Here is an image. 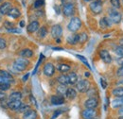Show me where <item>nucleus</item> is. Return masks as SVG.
I'll list each match as a JSON object with an SVG mask.
<instances>
[{
    "label": "nucleus",
    "mask_w": 123,
    "mask_h": 119,
    "mask_svg": "<svg viewBox=\"0 0 123 119\" xmlns=\"http://www.w3.org/2000/svg\"><path fill=\"white\" fill-rule=\"evenodd\" d=\"M29 64H30V61H29L28 59H26V58H18L13 62V68L18 72H22V71L26 70V68L28 67Z\"/></svg>",
    "instance_id": "f257e3e1"
},
{
    "label": "nucleus",
    "mask_w": 123,
    "mask_h": 119,
    "mask_svg": "<svg viewBox=\"0 0 123 119\" xmlns=\"http://www.w3.org/2000/svg\"><path fill=\"white\" fill-rule=\"evenodd\" d=\"M80 27H81V21H80V19L79 17H73L70 20V22H69V24L67 26V29H68L69 31H71V32H76V31H78V30L80 29Z\"/></svg>",
    "instance_id": "f03ea898"
},
{
    "label": "nucleus",
    "mask_w": 123,
    "mask_h": 119,
    "mask_svg": "<svg viewBox=\"0 0 123 119\" xmlns=\"http://www.w3.org/2000/svg\"><path fill=\"white\" fill-rule=\"evenodd\" d=\"M91 12L94 14H99L102 12V1L101 0H94L89 6Z\"/></svg>",
    "instance_id": "7ed1b4c3"
},
{
    "label": "nucleus",
    "mask_w": 123,
    "mask_h": 119,
    "mask_svg": "<svg viewBox=\"0 0 123 119\" xmlns=\"http://www.w3.org/2000/svg\"><path fill=\"white\" fill-rule=\"evenodd\" d=\"M76 88L80 93H86L90 90V82L86 79H80L76 83Z\"/></svg>",
    "instance_id": "20e7f679"
},
{
    "label": "nucleus",
    "mask_w": 123,
    "mask_h": 119,
    "mask_svg": "<svg viewBox=\"0 0 123 119\" xmlns=\"http://www.w3.org/2000/svg\"><path fill=\"white\" fill-rule=\"evenodd\" d=\"M97 111L96 109H86L82 111L81 113V116L83 119H93V118H96L97 116Z\"/></svg>",
    "instance_id": "39448f33"
},
{
    "label": "nucleus",
    "mask_w": 123,
    "mask_h": 119,
    "mask_svg": "<svg viewBox=\"0 0 123 119\" xmlns=\"http://www.w3.org/2000/svg\"><path fill=\"white\" fill-rule=\"evenodd\" d=\"M109 19L111 20L112 23L114 24H118L121 19H122V16H121V13L117 12V11H110L109 12Z\"/></svg>",
    "instance_id": "423d86ee"
},
{
    "label": "nucleus",
    "mask_w": 123,
    "mask_h": 119,
    "mask_svg": "<svg viewBox=\"0 0 123 119\" xmlns=\"http://www.w3.org/2000/svg\"><path fill=\"white\" fill-rule=\"evenodd\" d=\"M99 57H100V59L103 60V62H105V63H107V64L111 63V62L113 61V58H112V56L110 55L109 51L105 50V49H102V50L99 51Z\"/></svg>",
    "instance_id": "0eeeda50"
},
{
    "label": "nucleus",
    "mask_w": 123,
    "mask_h": 119,
    "mask_svg": "<svg viewBox=\"0 0 123 119\" xmlns=\"http://www.w3.org/2000/svg\"><path fill=\"white\" fill-rule=\"evenodd\" d=\"M74 12H75V8H74V5L72 3H67L63 6V9H62V12L65 16H71V15L74 14Z\"/></svg>",
    "instance_id": "6e6552de"
},
{
    "label": "nucleus",
    "mask_w": 123,
    "mask_h": 119,
    "mask_svg": "<svg viewBox=\"0 0 123 119\" xmlns=\"http://www.w3.org/2000/svg\"><path fill=\"white\" fill-rule=\"evenodd\" d=\"M62 29L60 25H54L51 29V35L53 38H55L56 40L59 39L62 36Z\"/></svg>",
    "instance_id": "1a4fd4ad"
},
{
    "label": "nucleus",
    "mask_w": 123,
    "mask_h": 119,
    "mask_svg": "<svg viewBox=\"0 0 123 119\" xmlns=\"http://www.w3.org/2000/svg\"><path fill=\"white\" fill-rule=\"evenodd\" d=\"M55 73V67L52 63L47 62L46 63V65L44 66V74L46 75V77H52Z\"/></svg>",
    "instance_id": "9d476101"
},
{
    "label": "nucleus",
    "mask_w": 123,
    "mask_h": 119,
    "mask_svg": "<svg viewBox=\"0 0 123 119\" xmlns=\"http://www.w3.org/2000/svg\"><path fill=\"white\" fill-rule=\"evenodd\" d=\"M98 105V100L96 97H90L84 102V106L86 109H96Z\"/></svg>",
    "instance_id": "9b49d317"
},
{
    "label": "nucleus",
    "mask_w": 123,
    "mask_h": 119,
    "mask_svg": "<svg viewBox=\"0 0 123 119\" xmlns=\"http://www.w3.org/2000/svg\"><path fill=\"white\" fill-rule=\"evenodd\" d=\"M12 4L10 2H5L0 6V13L1 14H9V12L12 10Z\"/></svg>",
    "instance_id": "f8f14e48"
},
{
    "label": "nucleus",
    "mask_w": 123,
    "mask_h": 119,
    "mask_svg": "<svg viewBox=\"0 0 123 119\" xmlns=\"http://www.w3.org/2000/svg\"><path fill=\"white\" fill-rule=\"evenodd\" d=\"M50 101H51V104L53 105H62L64 103V97L62 95H52L51 98H50Z\"/></svg>",
    "instance_id": "ddd939ff"
},
{
    "label": "nucleus",
    "mask_w": 123,
    "mask_h": 119,
    "mask_svg": "<svg viewBox=\"0 0 123 119\" xmlns=\"http://www.w3.org/2000/svg\"><path fill=\"white\" fill-rule=\"evenodd\" d=\"M111 105L114 109H120L123 107V97H116L111 101Z\"/></svg>",
    "instance_id": "4468645a"
},
{
    "label": "nucleus",
    "mask_w": 123,
    "mask_h": 119,
    "mask_svg": "<svg viewBox=\"0 0 123 119\" xmlns=\"http://www.w3.org/2000/svg\"><path fill=\"white\" fill-rule=\"evenodd\" d=\"M39 29H40L39 23H38L37 21H32L31 24L28 26L27 30H28V32H30V33H34V32H36L37 30H39Z\"/></svg>",
    "instance_id": "2eb2a0df"
},
{
    "label": "nucleus",
    "mask_w": 123,
    "mask_h": 119,
    "mask_svg": "<svg viewBox=\"0 0 123 119\" xmlns=\"http://www.w3.org/2000/svg\"><path fill=\"white\" fill-rule=\"evenodd\" d=\"M111 25H112V22L108 17H103L99 21V26H100V28L102 30H106L108 28H110Z\"/></svg>",
    "instance_id": "dca6fc26"
},
{
    "label": "nucleus",
    "mask_w": 123,
    "mask_h": 119,
    "mask_svg": "<svg viewBox=\"0 0 123 119\" xmlns=\"http://www.w3.org/2000/svg\"><path fill=\"white\" fill-rule=\"evenodd\" d=\"M37 112L35 110H30L24 113L23 119H37Z\"/></svg>",
    "instance_id": "f3484780"
},
{
    "label": "nucleus",
    "mask_w": 123,
    "mask_h": 119,
    "mask_svg": "<svg viewBox=\"0 0 123 119\" xmlns=\"http://www.w3.org/2000/svg\"><path fill=\"white\" fill-rule=\"evenodd\" d=\"M21 106H22V102H21L20 100L10 101V102L8 103V107H9L11 110H13V111H18Z\"/></svg>",
    "instance_id": "a211bd4d"
},
{
    "label": "nucleus",
    "mask_w": 123,
    "mask_h": 119,
    "mask_svg": "<svg viewBox=\"0 0 123 119\" xmlns=\"http://www.w3.org/2000/svg\"><path fill=\"white\" fill-rule=\"evenodd\" d=\"M67 43L69 45H77L79 43V34H73L67 37Z\"/></svg>",
    "instance_id": "6ab92c4d"
},
{
    "label": "nucleus",
    "mask_w": 123,
    "mask_h": 119,
    "mask_svg": "<svg viewBox=\"0 0 123 119\" xmlns=\"http://www.w3.org/2000/svg\"><path fill=\"white\" fill-rule=\"evenodd\" d=\"M65 95H66L70 100H73V99H75L76 96H77V92H76V90L73 89V88H68Z\"/></svg>",
    "instance_id": "aec40b11"
},
{
    "label": "nucleus",
    "mask_w": 123,
    "mask_h": 119,
    "mask_svg": "<svg viewBox=\"0 0 123 119\" xmlns=\"http://www.w3.org/2000/svg\"><path fill=\"white\" fill-rule=\"evenodd\" d=\"M68 77V80H69V84H76L78 82V76L75 72H71L67 75Z\"/></svg>",
    "instance_id": "412c9836"
},
{
    "label": "nucleus",
    "mask_w": 123,
    "mask_h": 119,
    "mask_svg": "<svg viewBox=\"0 0 123 119\" xmlns=\"http://www.w3.org/2000/svg\"><path fill=\"white\" fill-rule=\"evenodd\" d=\"M58 82L62 84V85H66V84H69V80H68V77L67 75H61L58 77L57 78Z\"/></svg>",
    "instance_id": "4be33fe9"
},
{
    "label": "nucleus",
    "mask_w": 123,
    "mask_h": 119,
    "mask_svg": "<svg viewBox=\"0 0 123 119\" xmlns=\"http://www.w3.org/2000/svg\"><path fill=\"white\" fill-rule=\"evenodd\" d=\"M112 95L117 97H123V87H117L112 91Z\"/></svg>",
    "instance_id": "5701e85b"
},
{
    "label": "nucleus",
    "mask_w": 123,
    "mask_h": 119,
    "mask_svg": "<svg viewBox=\"0 0 123 119\" xmlns=\"http://www.w3.org/2000/svg\"><path fill=\"white\" fill-rule=\"evenodd\" d=\"M21 56L23 58H26V59H29V58H31L33 56V51L30 49V48H26L24 50H22L21 52Z\"/></svg>",
    "instance_id": "b1692460"
},
{
    "label": "nucleus",
    "mask_w": 123,
    "mask_h": 119,
    "mask_svg": "<svg viewBox=\"0 0 123 119\" xmlns=\"http://www.w3.org/2000/svg\"><path fill=\"white\" fill-rule=\"evenodd\" d=\"M21 98H22V94L20 92H13L10 95V101L20 100Z\"/></svg>",
    "instance_id": "393cba45"
},
{
    "label": "nucleus",
    "mask_w": 123,
    "mask_h": 119,
    "mask_svg": "<svg viewBox=\"0 0 123 119\" xmlns=\"http://www.w3.org/2000/svg\"><path fill=\"white\" fill-rule=\"evenodd\" d=\"M57 68H58V70L62 72V73H66V72H68L69 70H70V66L68 65V64H65V63H61V64H59L58 66H57Z\"/></svg>",
    "instance_id": "a878e982"
},
{
    "label": "nucleus",
    "mask_w": 123,
    "mask_h": 119,
    "mask_svg": "<svg viewBox=\"0 0 123 119\" xmlns=\"http://www.w3.org/2000/svg\"><path fill=\"white\" fill-rule=\"evenodd\" d=\"M20 15H21L20 11H19L18 9H16V8L12 9L11 12H9V16H11V17H12V18H18Z\"/></svg>",
    "instance_id": "bb28decb"
},
{
    "label": "nucleus",
    "mask_w": 123,
    "mask_h": 119,
    "mask_svg": "<svg viewBox=\"0 0 123 119\" xmlns=\"http://www.w3.org/2000/svg\"><path fill=\"white\" fill-rule=\"evenodd\" d=\"M67 89H68V88H66L65 85H62V84H60V85L57 87V93H58L60 95H66Z\"/></svg>",
    "instance_id": "cd10ccee"
},
{
    "label": "nucleus",
    "mask_w": 123,
    "mask_h": 119,
    "mask_svg": "<svg viewBox=\"0 0 123 119\" xmlns=\"http://www.w3.org/2000/svg\"><path fill=\"white\" fill-rule=\"evenodd\" d=\"M0 77H4V78H7V79H11V80L13 81V77H12V76L10 74L9 72H7V71L0 70Z\"/></svg>",
    "instance_id": "c85d7f7f"
},
{
    "label": "nucleus",
    "mask_w": 123,
    "mask_h": 119,
    "mask_svg": "<svg viewBox=\"0 0 123 119\" xmlns=\"http://www.w3.org/2000/svg\"><path fill=\"white\" fill-rule=\"evenodd\" d=\"M88 39V35L85 32H82L80 34H79V43L80 44H84Z\"/></svg>",
    "instance_id": "c756f323"
},
{
    "label": "nucleus",
    "mask_w": 123,
    "mask_h": 119,
    "mask_svg": "<svg viewBox=\"0 0 123 119\" xmlns=\"http://www.w3.org/2000/svg\"><path fill=\"white\" fill-rule=\"evenodd\" d=\"M46 33H47V30H46V27H42L38 30V36L40 38H45L46 36Z\"/></svg>",
    "instance_id": "7c9ffc66"
},
{
    "label": "nucleus",
    "mask_w": 123,
    "mask_h": 119,
    "mask_svg": "<svg viewBox=\"0 0 123 119\" xmlns=\"http://www.w3.org/2000/svg\"><path fill=\"white\" fill-rule=\"evenodd\" d=\"M31 110V106L30 105H27V104H22V106L20 107V109L18 110V112L19 113H27L28 111H30Z\"/></svg>",
    "instance_id": "2f4dec72"
},
{
    "label": "nucleus",
    "mask_w": 123,
    "mask_h": 119,
    "mask_svg": "<svg viewBox=\"0 0 123 119\" xmlns=\"http://www.w3.org/2000/svg\"><path fill=\"white\" fill-rule=\"evenodd\" d=\"M45 4V0H36L35 2H34V8L35 9H39V8H41L43 5Z\"/></svg>",
    "instance_id": "473e14b6"
},
{
    "label": "nucleus",
    "mask_w": 123,
    "mask_h": 119,
    "mask_svg": "<svg viewBox=\"0 0 123 119\" xmlns=\"http://www.w3.org/2000/svg\"><path fill=\"white\" fill-rule=\"evenodd\" d=\"M110 2L114 8H116V9L120 8V0H110Z\"/></svg>",
    "instance_id": "72a5a7b5"
},
{
    "label": "nucleus",
    "mask_w": 123,
    "mask_h": 119,
    "mask_svg": "<svg viewBox=\"0 0 123 119\" xmlns=\"http://www.w3.org/2000/svg\"><path fill=\"white\" fill-rule=\"evenodd\" d=\"M77 58L80 60H81V61H82V62H83L89 69H91V67H90V65H89V63H88V61H87V60L85 59L83 56H81V55H77Z\"/></svg>",
    "instance_id": "f704fd0d"
},
{
    "label": "nucleus",
    "mask_w": 123,
    "mask_h": 119,
    "mask_svg": "<svg viewBox=\"0 0 123 119\" xmlns=\"http://www.w3.org/2000/svg\"><path fill=\"white\" fill-rule=\"evenodd\" d=\"M11 83H0V90L1 91H7L10 89Z\"/></svg>",
    "instance_id": "c9c22d12"
},
{
    "label": "nucleus",
    "mask_w": 123,
    "mask_h": 119,
    "mask_svg": "<svg viewBox=\"0 0 123 119\" xmlns=\"http://www.w3.org/2000/svg\"><path fill=\"white\" fill-rule=\"evenodd\" d=\"M115 51H116V53L118 56H120V57L123 58V46H117L116 49H115Z\"/></svg>",
    "instance_id": "e433bc0d"
},
{
    "label": "nucleus",
    "mask_w": 123,
    "mask_h": 119,
    "mask_svg": "<svg viewBox=\"0 0 123 119\" xmlns=\"http://www.w3.org/2000/svg\"><path fill=\"white\" fill-rule=\"evenodd\" d=\"M7 46V42L5 39L0 38V49H4Z\"/></svg>",
    "instance_id": "4c0bfd02"
},
{
    "label": "nucleus",
    "mask_w": 123,
    "mask_h": 119,
    "mask_svg": "<svg viewBox=\"0 0 123 119\" xmlns=\"http://www.w3.org/2000/svg\"><path fill=\"white\" fill-rule=\"evenodd\" d=\"M43 59H44V56H43V55H41V56H40V60H39V61H38V63H37V65L35 66V69L33 70V75H34V74H35V73H36V72H37V69H38V66H39V64L41 63V61H42V60H43Z\"/></svg>",
    "instance_id": "58836bf2"
},
{
    "label": "nucleus",
    "mask_w": 123,
    "mask_h": 119,
    "mask_svg": "<svg viewBox=\"0 0 123 119\" xmlns=\"http://www.w3.org/2000/svg\"><path fill=\"white\" fill-rule=\"evenodd\" d=\"M61 113H62V111H60V110L55 111V112H54V113H53V115L51 116V119H55L56 117H58V116H59Z\"/></svg>",
    "instance_id": "ea45409f"
},
{
    "label": "nucleus",
    "mask_w": 123,
    "mask_h": 119,
    "mask_svg": "<svg viewBox=\"0 0 123 119\" xmlns=\"http://www.w3.org/2000/svg\"><path fill=\"white\" fill-rule=\"evenodd\" d=\"M12 80L11 79H7V78H4V77H0V83H11Z\"/></svg>",
    "instance_id": "a19ab883"
},
{
    "label": "nucleus",
    "mask_w": 123,
    "mask_h": 119,
    "mask_svg": "<svg viewBox=\"0 0 123 119\" xmlns=\"http://www.w3.org/2000/svg\"><path fill=\"white\" fill-rule=\"evenodd\" d=\"M100 84H101V87H102L103 89H106V87H107V83H106V81H105L103 78H100Z\"/></svg>",
    "instance_id": "79ce46f5"
},
{
    "label": "nucleus",
    "mask_w": 123,
    "mask_h": 119,
    "mask_svg": "<svg viewBox=\"0 0 123 119\" xmlns=\"http://www.w3.org/2000/svg\"><path fill=\"white\" fill-rule=\"evenodd\" d=\"M9 32H14V33H21V30H18V29H15V28H12L11 30H8Z\"/></svg>",
    "instance_id": "37998d69"
},
{
    "label": "nucleus",
    "mask_w": 123,
    "mask_h": 119,
    "mask_svg": "<svg viewBox=\"0 0 123 119\" xmlns=\"http://www.w3.org/2000/svg\"><path fill=\"white\" fill-rule=\"evenodd\" d=\"M12 26H13V24H12V23H10V22H6V23H5V27H6L7 30H11V29H12Z\"/></svg>",
    "instance_id": "c03bdc74"
},
{
    "label": "nucleus",
    "mask_w": 123,
    "mask_h": 119,
    "mask_svg": "<svg viewBox=\"0 0 123 119\" xmlns=\"http://www.w3.org/2000/svg\"><path fill=\"white\" fill-rule=\"evenodd\" d=\"M117 76H123V66L119 67V68L117 69Z\"/></svg>",
    "instance_id": "a18cd8bd"
},
{
    "label": "nucleus",
    "mask_w": 123,
    "mask_h": 119,
    "mask_svg": "<svg viewBox=\"0 0 123 119\" xmlns=\"http://www.w3.org/2000/svg\"><path fill=\"white\" fill-rule=\"evenodd\" d=\"M5 97H6V95H5V93H3L2 91L0 92V100H3V99H5Z\"/></svg>",
    "instance_id": "49530a36"
},
{
    "label": "nucleus",
    "mask_w": 123,
    "mask_h": 119,
    "mask_svg": "<svg viewBox=\"0 0 123 119\" xmlns=\"http://www.w3.org/2000/svg\"><path fill=\"white\" fill-rule=\"evenodd\" d=\"M117 63L120 65V66H123V58L120 57V59H117Z\"/></svg>",
    "instance_id": "de8ad7c7"
},
{
    "label": "nucleus",
    "mask_w": 123,
    "mask_h": 119,
    "mask_svg": "<svg viewBox=\"0 0 123 119\" xmlns=\"http://www.w3.org/2000/svg\"><path fill=\"white\" fill-rule=\"evenodd\" d=\"M29 77H30V74H29V73L25 75V76L23 77V81H27V80H28V78H29Z\"/></svg>",
    "instance_id": "09e8293b"
},
{
    "label": "nucleus",
    "mask_w": 123,
    "mask_h": 119,
    "mask_svg": "<svg viewBox=\"0 0 123 119\" xmlns=\"http://www.w3.org/2000/svg\"><path fill=\"white\" fill-rule=\"evenodd\" d=\"M31 102H32V103H34V105L37 107V102H36V100L34 99V97H33L32 95H31Z\"/></svg>",
    "instance_id": "8fccbe9b"
},
{
    "label": "nucleus",
    "mask_w": 123,
    "mask_h": 119,
    "mask_svg": "<svg viewBox=\"0 0 123 119\" xmlns=\"http://www.w3.org/2000/svg\"><path fill=\"white\" fill-rule=\"evenodd\" d=\"M24 26H25V22H24V21H21V23H20V27L23 28Z\"/></svg>",
    "instance_id": "3c124183"
},
{
    "label": "nucleus",
    "mask_w": 123,
    "mask_h": 119,
    "mask_svg": "<svg viewBox=\"0 0 123 119\" xmlns=\"http://www.w3.org/2000/svg\"><path fill=\"white\" fill-rule=\"evenodd\" d=\"M118 113H122L123 114V107H121V108L118 110Z\"/></svg>",
    "instance_id": "603ef678"
},
{
    "label": "nucleus",
    "mask_w": 123,
    "mask_h": 119,
    "mask_svg": "<svg viewBox=\"0 0 123 119\" xmlns=\"http://www.w3.org/2000/svg\"><path fill=\"white\" fill-rule=\"evenodd\" d=\"M53 49L54 50H62V48H61V47H53Z\"/></svg>",
    "instance_id": "864d4df0"
},
{
    "label": "nucleus",
    "mask_w": 123,
    "mask_h": 119,
    "mask_svg": "<svg viewBox=\"0 0 123 119\" xmlns=\"http://www.w3.org/2000/svg\"><path fill=\"white\" fill-rule=\"evenodd\" d=\"M119 44L121 45V46H123V38H122V39H120V40H119Z\"/></svg>",
    "instance_id": "5fc2aeb1"
},
{
    "label": "nucleus",
    "mask_w": 123,
    "mask_h": 119,
    "mask_svg": "<svg viewBox=\"0 0 123 119\" xmlns=\"http://www.w3.org/2000/svg\"><path fill=\"white\" fill-rule=\"evenodd\" d=\"M84 75H85V77H89V76H90V73H89V72H85Z\"/></svg>",
    "instance_id": "6e6d98bb"
},
{
    "label": "nucleus",
    "mask_w": 123,
    "mask_h": 119,
    "mask_svg": "<svg viewBox=\"0 0 123 119\" xmlns=\"http://www.w3.org/2000/svg\"><path fill=\"white\" fill-rule=\"evenodd\" d=\"M83 1H85V2H93L94 0H83Z\"/></svg>",
    "instance_id": "4d7b16f0"
},
{
    "label": "nucleus",
    "mask_w": 123,
    "mask_h": 119,
    "mask_svg": "<svg viewBox=\"0 0 123 119\" xmlns=\"http://www.w3.org/2000/svg\"><path fill=\"white\" fill-rule=\"evenodd\" d=\"M118 119H123V114H122V115H120V116L118 117Z\"/></svg>",
    "instance_id": "13d9d810"
},
{
    "label": "nucleus",
    "mask_w": 123,
    "mask_h": 119,
    "mask_svg": "<svg viewBox=\"0 0 123 119\" xmlns=\"http://www.w3.org/2000/svg\"><path fill=\"white\" fill-rule=\"evenodd\" d=\"M3 1H4V0H0V3H2V2H3Z\"/></svg>",
    "instance_id": "bf43d9fd"
},
{
    "label": "nucleus",
    "mask_w": 123,
    "mask_h": 119,
    "mask_svg": "<svg viewBox=\"0 0 123 119\" xmlns=\"http://www.w3.org/2000/svg\"><path fill=\"white\" fill-rule=\"evenodd\" d=\"M0 19H1V15H0Z\"/></svg>",
    "instance_id": "052dcab7"
},
{
    "label": "nucleus",
    "mask_w": 123,
    "mask_h": 119,
    "mask_svg": "<svg viewBox=\"0 0 123 119\" xmlns=\"http://www.w3.org/2000/svg\"><path fill=\"white\" fill-rule=\"evenodd\" d=\"M93 119H98V118H93Z\"/></svg>",
    "instance_id": "680f3d73"
},
{
    "label": "nucleus",
    "mask_w": 123,
    "mask_h": 119,
    "mask_svg": "<svg viewBox=\"0 0 123 119\" xmlns=\"http://www.w3.org/2000/svg\"><path fill=\"white\" fill-rule=\"evenodd\" d=\"M121 82H122V83H123V80H122V81H121Z\"/></svg>",
    "instance_id": "e2e57ef3"
},
{
    "label": "nucleus",
    "mask_w": 123,
    "mask_h": 119,
    "mask_svg": "<svg viewBox=\"0 0 123 119\" xmlns=\"http://www.w3.org/2000/svg\"><path fill=\"white\" fill-rule=\"evenodd\" d=\"M122 3H123V0H122Z\"/></svg>",
    "instance_id": "0e129e2a"
}]
</instances>
